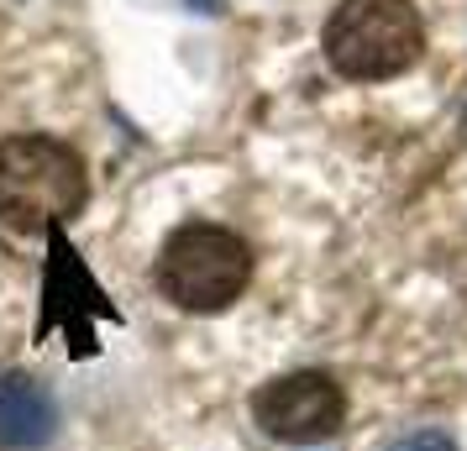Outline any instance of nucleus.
I'll list each match as a JSON object with an SVG mask.
<instances>
[{"label":"nucleus","mask_w":467,"mask_h":451,"mask_svg":"<svg viewBox=\"0 0 467 451\" xmlns=\"http://www.w3.org/2000/svg\"><path fill=\"white\" fill-rule=\"evenodd\" d=\"M247 279H253V252L226 226L190 220L158 252V289H163V300H173L190 315L226 310L247 289Z\"/></svg>","instance_id":"nucleus-3"},{"label":"nucleus","mask_w":467,"mask_h":451,"mask_svg":"<svg viewBox=\"0 0 467 451\" xmlns=\"http://www.w3.org/2000/svg\"><path fill=\"white\" fill-rule=\"evenodd\" d=\"M253 420L284 446H320L347 425V394L331 373H284L253 394Z\"/></svg>","instance_id":"nucleus-5"},{"label":"nucleus","mask_w":467,"mask_h":451,"mask_svg":"<svg viewBox=\"0 0 467 451\" xmlns=\"http://www.w3.org/2000/svg\"><path fill=\"white\" fill-rule=\"evenodd\" d=\"M95 321H121V310L106 300V289L89 279V268L74 258L64 226H47V273H43V315H37V342L53 325H64L68 357H95Z\"/></svg>","instance_id":"nucleus-4"},{"label":"nucleus","mask_w":467,"mask_h":451,"mask_svg":"<svg viewBox=\"0 0 467 451\" xmlns=\"http://www.w3.org/2000/svg\"><path fill=\"white\" fill-rule=\"evenodd\" d=\"M389 451H457V441H451L446 430H415V436L394 441Z\"/></svg>","instance_id":"nucleus-7"},{"label":"nucleus","mask_w":467,"mask_h":451,"mask_svg":"<svg viewBox=\"0 0 467 451\" xmlns=\"http://www.w3.org/2000/svg\"><path fill=\"white\" fill-rule=\"evenodd\" d=\"M58 409L26 373H0V451H37L53 441Z\"/></svg>","instance_id":"nucleus-6"},{"label":"nucleus","mask_w":467,"mask_h":451,"mask_svg":"<svg viewBox=\"0 0 467 451\" xmlns=\"http://www.w3.org/2000/svg\"><path fill=\"white\" fill-rule=\"evenodd\" d=\"M320 47L341 79L379 85V79H400L404 68H415L425 26L410 0H341L320 32Z\"/></svg>","instance_id":"nucleus-2"},{"label":"nucleus","mask_w":467,"mask_h":451,"mask_svg":"<svg viewBox=\"0 0 467 451\" xmlns=\"http://www.w3.org/2000/svg\"><path fill=\"white\" fill-rule=\"evenodd\" d=\"M85 158L58 137H11L0 142V226L32 237L64 226L85 205Z\"/></svg>","instance_id":"nucleus-1"}]
</instances>
